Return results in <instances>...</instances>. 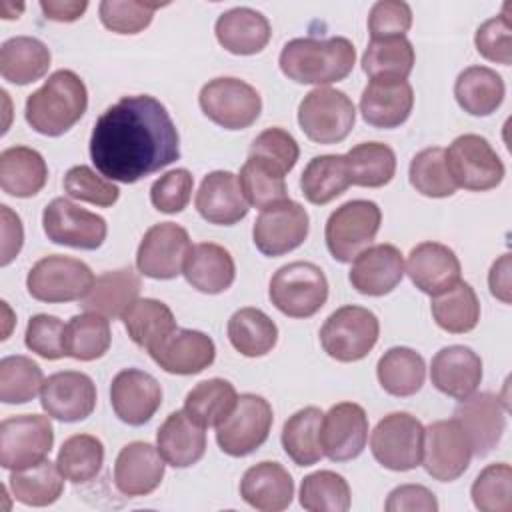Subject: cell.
<instances>
[{"instance_id":"cell-1","label":"cell","mask_w":512,"mask_h":512,"mask_svg":"<svg viewBox=\"0 0 512 512\" xmlns=\"http://www.w3.org/2000/svg\"><path fill=\"white\" fill-rule=\"evenodd\" d=\"M90 158L104 178L134 184L180 158V134L160 100L124 96L96 118Z\"/></svg>"},{"instance_id":"cell-2","label":"cell","mask_w":512,"mask_h":512,"mask_svg":"<svg viewBox=\"0 0 512 512\" xmlns=\"http://www.w3.org/2000/svg\"><path fill=\"white\" fill-rule=\"evenodd\" d=\"M356 62L354 44L344 36L294 38L284 44L278 64L288 80L326 86L344 80Z\"/></svg>"},{"instance_id":"cell-3","label":"cell","mask_w":512,"mask_h":512,"mask_svg":"<svg viewBox=\"0 0 512 512\" xmlns=\"http://www.w3.org/2000/svg\"><path fill=\"white\" fill-rule=\"evenodd\" d=\"M88 108V90L84 80L72 70H56L48 80L26 98L24 118L28 126L42 136H62Z\"/></svg>"},{"instance_id":"cell-4","label":"cell","mask_w":512,"mask_h":512,"mask_svg":"<svg viewBox=\"0 0 512 512\" xmlns=\"http://www.w3.org/2000/svg\"><path fill=\"white\" fill-rule=\"evenodd\" d=\"M268 298L290 318H310L328 300V280L320 266L296 260L272 274Z\"/></svg>"},{"instance_id":"cell-5","label":"cell","mask_w":512,"mask_h":512,"mask_svg":"<svg viewBox=\"0 0 512 512\" xmlns=\"http://www.w3.org/2000/svg\"><path fill=\"white\" fill-rule=\"evenodd\" d=\"M380 322L364 306L346 304L334 310L320 328L324 352L338 362H358L376 346Z\"/></svg>"},{"instance_id":"cell-6","label":"cell","mask_w":512,"mask_h":512,"mask_svg":"<svg viewBox=\"0 0 512 512\" xmlns=\"http://www.w3.org/2000/svg\"><path fill=\"white\" fill-rule=\"evenodd\" d=\"M382 224V210L372 200H348L326 220L324 240L334 260L352 262L372 246Z\"/></svg>"},{"instance_id":"cell-7","label":"cell","mask_w":512,"mask_h":512,"mask_svg":"<svg viewBox=\"0 0 512 512\" xmlns=\"http://www.w3.org/2000/svg\"><path fill=\"white\" fill-rule=\"evenodd\" d=\"M356 108L346 92L318 86L298 106V124L308 140L316 144H338L354 128Z\"/></svg>"},{"instance_id":"cell-8","label":"cell","mask_w":512,"mask_h":512,"mask_svg":"<svg viewBox=\"0 0 512 512\" xmlns=\"http://www.w3.org/2000/svg\"><path fill=\"white\" fill-rule=\"evenodd\" d=\"M94 280L96 278L86 262L64 254H50L30 268L26 288L34 300L58 304L84 300Z\"/></svg>"},{"instance_id":"cell-9","label":"cell","mask_w":512,"mask_h":512,"mask_svg":"<svg viewBox=\"0 0 512 512\" xmlns=\"http://www.w3.org/2000/svg\"><path fill=\"white\" fill-rule=\"evenodd\" d=\"M198 104L208 120L226 130H244L252 126L262 112L258 90L232 76L208 80L200 88Z\"/></svg>"},{"instance_id":"cell-10","label":"cell","mask_w":512,"mask_h":512,"mask_svg":"<svg viewBox=\"0 0 512 512\" xmlns=\"http://www.w3.org/2000/svg\"><path fill=\"white\" fill-rule=\"evenodd\" d=\"M446 168L456 188L484 192L496 188L504 178V162L480 134H462L444 150Z\"/></svg>"},{"instance_id":"cell-11","label":"cell","mask_w":512,"mask_h":512,"mask_svg":"<svg viewBox=\"0 0 512 512\" xmlns=\"http://www.w3.org/2000/svg\"><path fill=\"white\" fill-rule=\"evenodd\" d=\"M422 446L424 426L410 412L386 414L370 434L374 460L392 472H408L420 466Z\"/></svg>"},{"instance_id":"cell-12","label":"cell","mask_w":512,"mask_h":512,"mask_svg":"<svg viewBox=\"0 0 512 512\" xmlns=\"http://www.w3.org/2000/svg\"><path fill=\"white\" fill-rule=\"evenodd\" d=\"M272 406L258 394H240L234 410L216 426L218 448L234 458L258 450L270 436Z\"/></svg>"},{"instance_id":"cell-13","label":"cell","mask_w":512,"mask_h":512,"mask_svg":"<svg viewBox=\"0 0 512 512\" xmlns=\"http://www.w3.org/2000/svg\"><path fill=\"white\" fill-rule=\"evenodd\" d=\"M54 444L50 416L18 414L0 424V464L6 470H20L42 462Z\"/></svg>"},{"instance_id":"cell-14","label":"cell","mask_w":512,"mask_h":512,"mask_svg":"<svg viewBox=\"0 0 512 512\" xmlns=\"http://www.w3.org/2000/svg\"><path fill=\"white\" fill-rule=\"evenodd\" d=\"M42 228L50 242L78 250H96L104 244L108 224L68 198H54L42 212Z\"/></svg>"},{"instance_id":"cell-15","label":"cell","mask_w":512,"mask_h":512,"mask_svg":"<svg viewBox=\"0 0 512 512\" xmlns=\"http://www.w3.org/2000/svg\"><path fill=\"white\" fill-rule=\"evenodd\" d=\"M310 218L302 204L286 198L260 212L252 228L254 246L268 258L288 254L304 244Z\"/></svg>"},{"instance_id":"cell-16","label":"cell","mask_w":512,"mask_h":512,"mask_svg":"<svg viewBox=\"0 0 512 512\" xmlns=\"http://www.w3.org/2000/svg\"><path fill=\"white\" fill-rule=\"evenodd\" d=\"M190 248L186 228L174 222H158L144 232L138 244L136 268L148 278L172 280L182 274Z\"/></svg>"},{"instance_id":"cell-17","label":"cell","mask_w":512,"mask_h":512,"mask_svg":"<svg viewBox=\"0 0 512 512\" xmlns=\"http://www.w3.org/2000/svg\"><path fill=\"white\" fill-rule=\"evenodd\" d=\"M470 460V442L454 418L436 420L424 428L420 464L428 476L438 482H454L468 470Z\"/></svg>"},{"instance_id":"cell-18","label":"cell","mask_w":512,"mask_h":512,"mask_svg":"<svg viewBox=\"0 0 512 512\" xmlns=\"http://www.w3.org/2000/svg\"><path fill=\"white\" fill-rule=\"evenodd\" d=\"M40 404L50 418L60 422H80L96 408V386L84 372L62 370L44 380Z\"/></svg>"},{"instance_id":"cell-19","label":"cell","mask_w":512,"mask_h":512,"mask_svg":"<svg viewBox=\"0 0 512 512\" xmlns=\"http://www.w3.org/2000/svg\"><path fill=\"white\" fill-rule=\"evenodd\" d=\"M368 440V416L356 402L334 404L320 424V446L332 462H348L362 454Z\"/></svg>"},{"instance_id":"cell-20","label":"cell","mask_w":512,"mask_h":512,"mask_svg":"<svg viewBox=\"0 0 512 512\" xmlns=\"http://www.w3.org/2000/svg\"><path fill=\"white\" fill-rule=\"evenodd\" d=\"M454 420L464 430L472 454H490L506 428V410L500 398L492 392H474L458 402L454 408Z\"/></svg>"},{"instance_id":"cell-21","label":"cell","mask_w":512,"mask_h":512,"mask_svg":"<svg viewBox=\"0 0 512 512\" xmlns=\"http://www.w3.org/2000/svg\"><path fill=\"white\" fill-rule=\"evenodd\" d=\"M110 404L124 424L142 426L160 408L162 388L152 374L140 368H126L112 378Z\"/></svg>"},{"instance_id":"cell-22","label":"cell","mask_w":512,"mask_h":512,"mask_svg":"<svg viewBox=\"0 0 512 512\" xmlns=\"http://www.w3.org/2000/svg\"><path fill=\"white\" fill-rule=\"evenodd\" d=\"M148 354L164 372L192 376L214 362L216 346L206 332L176 328L158 346L148 350Z\"/></svg>"},{"instance_id":"cell-23","label":"cell","mask_w":512,"mask_h":512,"mask_svg":"<svg viewBox=\"0 0 512 512\" xmlns=\"http://www.w3.org/2000/svg\"><path fill=\"white\" fill-rule=\"evenodd\" d=\"M404 272L420 292L432 298L460 282L462 266L452 248L428 240L410 250Z\"/></svg>"},{"instance_id":"cell-24","label":"cell","mask_w":512,"mask_h":512,"mask_svg":"<svg viewBox=\"0 0 512 512\" xmlns=\"http://www.w3.org/2000/svg\"><path fill=\"white\" fill-rule=\"evenodd\" d=\"M404 278V258L394 244H374L362 250L348 272L352 288L364 296L390 294Z\"/></svg>"},{"instance_id":"cell-25","label":"cell","mask_w":512,"mask_h":512,"mask_svg":"<svg viewBox=\"0 0 512 512\" xmlns=\"http://www.w3.org/2000/svg\"><path fill=\"white\" fill-rule=\"evenodd\" d=\"M164 458L158 448L136 440L126 444L114 462V484L120 494L128 498L148 496L164 478Z\"/></svg>"},{"instance_id":"cell-26","label":"cell","mask_w":512,"mask_h":512,"mask_svg":"<svg viewBox=\"0 0 512 512\" xmlns=\"http://www.w3.org/2000/svg\"><path fill=\"white\" fill-rule=\"evenodd\" d=\"M198 214L216 226H232L246 218L248 202L242 194L238 176L228 170L206 174L194 198Z\"/></svg>"},{"instance_id":"cell-27","label":"cell","mask_w":512,"mask_h":512,"mask_svg":"<svg viewBox=\"0 0 512 512\" xmlns=\"http://www.w3.org/2000/svg\"><path fill=\"white\" fill-rule=\"evenodd\" d=\"M430 380L442 394L462 400L478 390L482 382V360L468 346H444L432 358Z\"/></svg>"},{"instance_id":"cell-28","label":"cell","mask_w":512,"mask_h":512,"mask_svg":"<svg viewBox=\"0 0 512 512\" xmlns=\"http://www.w3.org/2000/svg\"><path fill=\"white\" fill-rule=\"evenodd\" d=\"M414 106V90L408 80H370L360 96V114L374 128H398Z\"/></svg>"},{"instance_id":"cell-29","label":"cell","mask_w":512,"mask_h":512,"mask_svg":"<svg viewBox=\"0 0 512 512\" xmlns=\"http://www.w3.org/2000/svg\"><path fill=\"white\" fill-rule=\"evenodd\" d=\"M242 500L260 512H280L292 504L294 480L278 462H258L240 480Z\"/></svg>"},{"instance_id":"cell-30","label":"cell","mask_w":512,"mask_h":512,"mask_svg":"<svg viewBox=\"0 0 512 512\" xmlns=\"http://www.w3.org/2000/svg\"><path fill=\"white\" fill-rule=\"evenodd\" d=\"M218 44L236 56H252L266 48L272 36L268 18L248 6L226 10L214 24Z\"/></svg>"},{"instance_id":"cell-31","label":"cell","mask_w":512,"mask_h":512,"mask_svg":"<svg viewBox=\"0 0 512 512\" xmlns=\"http://www.w3.org/2000/svg\"><path fill=\"white\" fill-rule=\"evenodd\" d=\"M206 428L192 420L186 410H176L166 416L156 432V448L166 464L188 468L206 452Z\"/></svg>"},{"instance_id":"cell-32","label":"cell","mask_w":512,"mask_h":512,"mask_svg":"<svg viewBox=\"0 0 512 512\" xmlns=\"http://www.w3.org/2000/svg\"><path fill=\"white\" fill-rule=\"evenodd\" d=\"M182 274L198 292L220 294L232 286L236 278V264L224 246L200 242L190 248Z\"/></svg>"},{"instance_id":"cell-33","label":"cell","mask_w":512,"mask_h":512,"mask_svg":"<svg viewBox=\"0 0 512 512\" xmlns=\"http://www.w3.org/2000/svg\"><path fill=\"white\" fill-rule=\"evenodd\" d=\"M48 180L44 156L28 146H10L0 152V188L14 198L36 196Z\"/></svg>"},{"instance_id":"cell-34","label":"cell","mask_w":512,"mask_h":512,"mask_svg":"<svg viewBox=\"0 0 512 512\" xmlns=\"http://www.w3.org/2000/svg\"><path fill=\"white\" fill-rule=\"evenodd\" d=\"M140 276L128 266L118 270H108L96 276L90 292L82 302V308L110 318H122V314L138 300Z\"/></svg>"},{"instance_id":"cell-35","label":"cell","mask_w":512,"mask_h":512,"mask_svg":"<svg viewBox=\"0 0 512 512\" xmlns=\"http://www.w3.org/2000/svg\"><path fill=\"white\" fill-rule=\"evenodd\" d=\"M502 76L488 66H468L454 82V98L470 116H490L504 100Z\"/></svg>"},{"instance_id":"cell-36","label":"cell","mask_w":512,"mask_h":512,"mask_svg":"<svg viewBox=\"0 0 512 512\" xmlns=\"http://www.w3.org/2000/svg\"><path fill=\"white\" fill-rule=\"evenodd\" d=\"M48 46L34 36L8 38L0 48V74L4 80L26 86L40 80L50 68Z\"/></svg>"},{"instance_id":"cell-37","label":"cell","mask_w":512,"mask_h":512,"mask_svg":"<svg viewBox=\"0 0 512 512\" xmlns=\"http://www.w3.org/2000/svg\"><path fill=\"white\" fill-rule=\"evenodd\" d=\"M350 172L344 154L314 156L300 176V190L310 204L322 206L348 190Z\"/></svg>"},{"instance_id":"cell-38","label":"cell","mask_w":512,"mask_h":512,"mask_svg":"<svg viewBox=\"0 0 512 512\" xmlns=\"http://www.w3.org/2000/svg\"><path fill=\"white\" fill-rule=\"evenodd\" d=\"M376 376L384 392L390 396L406 398L424 386L426 364L416 350L408 346H394L380 356L376 364Z\"/></svg>"},{"instance_id":"cell-39","label":"cell","mask_w":512,"mask_h":512,"mask_svg":"<svg viewBox=\"0 0 512 512\" xmlns=\"http://www.w3.org/2000/svg\"><path fill=\"white\" fill-rule=\"evenodd\" d=\"M8 488L14 500L24 506H50L64 492V476L56 462L44 458L34 466L12 470Z\"/></svg>"},{"instance_id":"cell-40","label":"cell","mask_w":512,"mask_h":512,"mask_svg":"<svg viewBox=\"0 0 512 512\" xmlns=\"http://www.w3.org/2000/svg\"><path fill=\"white\" fill-rule=\"evenodd\" d=\"M324 412L306 406L294 412L282 426V448L296 466H314L324 458L320 446V424Z\"/></svg>"},{"instance_id":"cell-41","label":"cell","mask_w":512,"mask_h":512,"mask_svg":"<svg viewBox=\"0 0 512 512\" xmlns=\"http://www.w3.org/2000/svg\"><path fill=\"white\" fill-rule=\"evenodd\" d=\"M228 340L242 356L260 358L276 346L278 326L260 308L246 306L230 316Z\"/></svg>"},{"instance_id":"cell-42","label":"cell","mask_w":512,"mask_h":512,"mask_svg":"<svg viewBox=\"0 0 512 512\" xmlns=\"http://www.w3.org/2000/svg\"><path fill=\"white\" fill-rule=\"evenodd\" d=\"M122 324L130 340L146 350L158 346L172 330H176V318L172 310L156 298H138L122 314Z\"/></svg>"},{"instance_id":"cell-43","label":"cell","mask_w":512,"mask_h":512,"mask_svg":"<svg viewBox=\"0 0 512 512\" xmlns=\"http://www.w3.org/2000/svg\"><path fill=\"white\" fill-rule=\"evenodd\" d=\"M414 62L416 54L406 36L370 40L362 54V70L370 80H406Z\"/></svg>"},{"instance_id":"cell-44","label":"cell","mask_w":512,"mask_h":512,"mask_svg":"<svg viewBox=\"0 0 512 512\" xmlns=\"http://www.w3.org/2000/svg\"><path fill=\"white\" fill-rule=\"evenodd\" d=\"M430 312L434 322L450 334H466L478 326L480 302L468 282H458L446 292L432 296Z\"/></svg>"},{"instance_id":"cell-45","label":"cell","mask_w":512,"mask_h":512,"mask_svg":"<svg viewBox=\"0 0 512 512\" xmlns=\"http://www.w3.org/2000/svg\"><path fill=\"white\" fill-rule=\"evenodd\" d=\"M238 392L224 378H208L198 382L184 398L186 414L200 426H218L236 406Z\"/></svg>"},{"instance_id":"cell-46","label":"cell","mask_w":512,"mask_h":512,"mask_svg":"<svg viewBox=\"0 0 512 512\" xmlns=\"http://www.w3.org/2000/svg\"><path fill=\"white\" fill-rule=\"evenodd\" d=\"M284 176L286 174L276 164L260 156H248L238 174V182L248 206L264 210L286 200L288 188Z\"/></svg>"},{"instance_id":"cell-47","label":"cell","mask_w":512,"mask_h":512,"mask_svg":"<svg viewBox=\"0 0 512 512\" xmlns=\"http://www.w3.org/2000/svg\"><path fill=\"white\" fill-rule=\"evenodd\" d=\"M350 184L364 188L386 186L396 174V154L388 144L362 142L346 154Z\"/></svg>"},{"instance_id":"cell-48","label":"cell","mask_w":512,"mask_h":512,"mask_svg":"<svg viewBox=\"0 0 512 512\" xmlns=\"http://www.w3.org/2000/svg\"><path fill=\"white\" fill-rule=\"evenodd\" d=\"M112 342L110 322L106 316L96 312L76 314L66 324V356L92 362L102 358Z\"/></svg>"},{"instance_id":"cell-49","label":"cell","mask_w":512,"mask_h":512,"mask_svg":"<svg viewBox=\"0 0 512 512\" xmlns=\"http://www.w3.org/2000/svg\"><path fill=\"white\" fill-rule=\"evenodd\" d=\"M56 464L66 480L86 484L102 470L104 444L92 434H74L62 442Z\"/></svg>"},{"instance_id":"cell-50","label":"cell","mask_w":512,"mask_h":512,"mask_svg":"<svg viewBox=\"0 0 512 512\" xmlns=\"http://www.w3.org/2000/svg\"><path fill=\"white\" fill-rule=\"evenodd\" d=\"M350 502L346 478L332 470L312 472L300 484V506L308 512H346Z\"/></svg>"},{"instance_id":"cell-51","label":"cell","mask_w":512,"mask_h":512,"mask_svg":"<svg viewBox=\"0 0 512 512\" xmlns=\"http://www.w3.org/2000/svg\"><path fill=\"white\" fill-rule=\"evenodd\" d=\"M42 368L28 356H4L0 360V400L4 404H26L42 390Z\"/></svg>"},{"instance_id":"cell-52","label":"cell","mask_w":512,"mask_h":512,"mask_svg":"<svg viewBox=\"0 0 512 512\" xmlns=\"http://www.w3.org/2000/svg\"><path fill=\"white\" fill-rule=\"evenodd\" d=\"M408 178L412 188L428 198H448L458 190L446 168L444 148L440 146H430L414 154Z\"/></svg>"},{"instance_id":"cell-53","label":"cell","mask_w":512,"mask_h":512,"mask_svg":"<svg viewBox=\"0 0 512 512\" xmlns=\"http://www.w3.org/2000/svg\"><path fill=\"white\" fill-rule=\"evenodd\" d=\"M474 506L480 512L512 510V468L506 462L488 464L470 488Z\"/></svg>"},{"instance_id":"cell-54","label":"cell","mask_w":512,"mask_h":512,"mask_svg":"<svg viewBox=\"0 0 512 512\" xmlns=\"http://www.w3.org/2000/svg\"><path fill=\"white\" fill-rule=\"evenodd\" d=\"M160 2L136 0H104L98 6L100 22L116 34H138L150 26L154 10L162 8Z\"/></svg>"},{"instance_id":"cell-55","label":"cell","mask_w":512,"mask_h":512,"mask_svg":"<svg viewBox=\"0 0 512 512\" xmlns=\"http://www.w3.org/2000/svg\"><path fill=\"white\" fill-rule=\"evenodd\" d=\"M62 186L70 198L88 202L100 208L112 206L120 196V190L116 184H112V180L98 176L90 166H84V164L72 166L66 172Z\"/></svg>"},{"instance_id":"cell-56","label":"cell","mask_w":512,"mask_h":512,"mask_svg":"<svg viewBox=\"0 0 512 512\" xmlns=\"http://www.w3.org/2000/svg\"><path fill=\"white\" fill-rule=\"evenodd\" d=\"M24 344L46 360H60L66 356V324L58 316L36 314L28 320Z\"/></svg>"},{"instance_id":"cell-57","label":"cell","mask_w":512,"mask_h":512,"mask_svg":"<svg viewBox=\"0 0 512 512\" xmlns=\"http://www.w3.org/2000/svg\"><path fill=\"white\" fill-rule=\"evenodd\" d=\"M476 50L482 58L510 66L512 64V20L506 12L482 22L474 34Z\"/></svg>"},{"instance_id":"cell-58","label":"cell","mask_w":512,"mask_h":512,"mask_svg":"<svg viewBox=\"0 0 512 512\" xmlns=\"http://www.w3.org/2000/svg\"><path fill=\"white\" fill-rule=\"evenodd\" d=\"M194 178L186 168H176L154 180L150 188V202L158 212L178 214L182 212L192 196Z\"/></svg>"},{"instance_id":"cell-59","label":"cell","mask_w":512,"mask_h":512,"mask_svg":"<svg viewBox=\"0 0 512 512\" xmlns=\"http://www.w3.org/2000/svg\"><path fill=\"white\" fill-rule=\"evenodd\" d=\"M248 156H260L272 164H276L284 174H288L300 156V148L296 138L284 128H266L262 130L250 144Z\"/></svg>"},{"instance_id":"cell-60","label":"cell","mask_w":512,"mask_h":512,"mask_svg":"<svg viewBox=\"0 0 512 512\" xmlns=\"http://www.w3.org/2000/svg\"><path fill=\"white\" fill-rule=\"evenodd\" d=\"M412 26V10L402 0H378L368 14L370 38L406 36Z\"/></svg>"},{"instance_id":"cell-61","label":"cell","mask_w":512,"mask_h":512,"mask_svg":"<svg viewBox=\"0 0 512 512\" xmlns=\"http://www.w3.org/2000/svg\"><path fill=\"white\" fill-rule=\"evenodd\" d=\"M384 508L386 512H436L438 500L422 484H400L390 490Z\"/></svg>"},{"instance_id":"cell-62","label":"cell","mask_w":512,"mask_h":512,"mask_svg":"<svg viewBox=\"0 0 512 512\" xmlns=\"http://www.w3.org/2000/svg\"><path fill=\"white\" fill-rule=\"evenodd\" d=\"M0 214H2V258H0V264L8 266L22 250L24 228H22L20 216L16 212H12L10 206L2 204Z\"/></svg>"},{"instance_id":"cell-63","label":"cell","mask_w":512,"mask_h":512,"mask_svg":"<svg viewBox=\"0 0 512 512\" xmlns=\"http://www.w3.org/2000/svg\"><path fill=\"white\" fill-rule=\"evenodd\" d=\"M488 288L494 298L504 304L512 302V258L510 254H502L488 272Z\"/></svg>"},{"instance_id":"cell-64","label":"cell","mask_w":512,"mask_h":512,"mask_svg":"<svg viewBox=\"0 0 512 512\" xmlns=\"http://www.w3.org/2000/svg\"><path fill=\"white\" fill-rule=\"evenodd\" d=\"M88 8L86 0H42L40 10L48 20L54 22H74Z\"/></svg>"}]
</instances>
